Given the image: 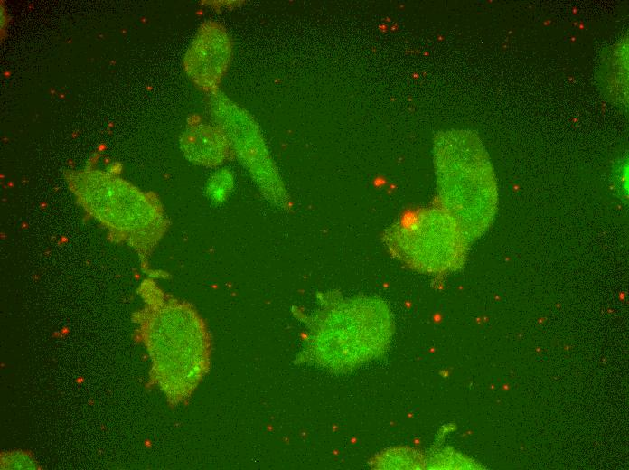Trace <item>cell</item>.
Wrapping results in <instances>:
<instances>
[{
    "label": "cell",
    "mask_w": 629,
    "mask_h": 470,
    "mask_svg": "<svg viewBox=\"0 0 629 470\" xmlns=\"http://www.w3.org/2000/svg\"><path fill=\"white\" fill-rule=\"evenodd\" d=\"M459 162L441 163V200L444 210L460 225L467 238L479 236L489 225L494 206V183L482 151L457 155Z\"/></svg>",
    "instance_id": "8992f818"
},
{
    "label": "cell",
    "mask_w": 629,
    "mask_h": 470,
    "mask_svg": "<svg viewBox=\"0 0 629 470\" xmlns=\"http://www.w3.org/2000/svg\"><path fill=\"white\" fill-rule=\"evenodd\" d=\"M144 306L133 314L152 361V380L172 404L192 394L210 366L211 335L189 303L164 292L153 278L138 289Z\"/></svg>",
    "instance_id": "6da1fadb"
},
{
    "label": "cell",
    "mask_w": 629,
    "mask_h": 470,
    "mask_svg": "<svg viewBox=\"0 0 629 470\" xmlns=\"http://www.w3.org/2000/svg\"><path fill=\"white\" fill-rule=\"evenodd\" d=\"M179 143L184 157L201 166L217 167L233 155L226 136L216 125L192 123L183 130Z\"/></svg>",
    "instance_id": "ba28073f"
},
{
    "label": "cell",
    "mask_w": 629,
    "mask_h": 470,
    "mask_svg": "<svg viewBox=\"0 0 629 470\" xmlns=\"http://www.w3.org/2000/svg\"><path fill=\"white\" fill-rule=\"evenodd\" d=\"M384 239L390 252L406 265L441 273L462 264L468 238L444 209H427L405 214Z\"/></svg>",
    "instance_id": "3957f363"
},
{
    "label": "cell",
    "mask_w": 629,
    "mask_h": 470,
    "mask_svg": "<svg viewBox=\"0 0 629 470\" xmlns=\"http://www.w3.org/2000/svg\"><path fill=\"white\" fill-rule=\"evenodd\" d=\"M69 189L84 212L107 230L108 240L128 246L143 271L158 277L149 259L170 227L157 196L111 171L86 166L64 173Z\"/></svg>",
    "instance_id": "7a4b0ae2"
},
{
    "label": "cell",
    "mask_w": 629,
    "mask_h": 470,
    "mask_svg": "<svg viewBox=\"0 0 629 470\" xmlns=\"http://www.w3.org/2000/svg\"><path fill=\"white\" fill-rule=\"evenodd\" d=\"M230 38L225 28L215 22L202 24L189 46L183 67L187 76L201 89L217 91L230 64Z\"/></svg>",
    "instance_id": "52a82bcc"
},
{
    "label": "cell",
    "mask_w": 629,
    "mask_h": 470,
    "mask_svg": "<svg viewBox=\"0 0 629 470\" xmlns=\"http://www.w3.org/2000/svg\"><path fill=\"white\" fill-rule=\"evenodd\" d=\"M386 324L384 309L369 301H328L310 322L305 351L324 367H347L359 359L360 338H377Z\"/></svg>",
    "instance_id": "277c9868"
},
{
    "label": "cell",
    "mask_w": 629,
    "mask_h": 470,
    "mask_svg": "<svg viewBox=\"0 0 629 470\" xmlns=\"http://www.w3.org/2000/svg\"><path fill=\"white\" fill-rule=\"evenodd\" d=\"M211 118L226 136L232 155L248 171L264 197L280 207L289 198L258 125L243 108L220 91L210 94Z\"/></svg>",
    "instance_id": "5b68a950"
},
{
    "label": "cell",
    "mask_w": 629,
    "mask_h": 470,
    "mask_svg": "<svg viewBox=\"0 0 629 470\" xmlns=\"http://www.w3.org/2000/svg\"><path fill=\"white\" fill-rule=\"evenodd\" d=\"M233 183L234 179L231 173L228 169H220L208 180L207 194L213 202L221 203L228 197Z\"/></svg>",
    "instance_id": "9c48e42d"
}]
</instances>
